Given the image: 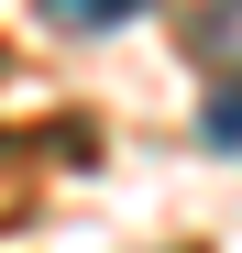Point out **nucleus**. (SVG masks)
Returning a JSON list of instances; mask_svg holds the SVG:
<instances>
[{
    "mask_svg": "<svg viewBox=\"0 0 242 253\" xmlns=\"http://www.w3.org/2000/svg\"><path fill=\"white\" fill-rule=\"evenodd\" d=\"M209 143H220V154H242V77L209 99Z\"/></svg>",
    "mask_w": 242,
    "mask_h": 253,
    "instance_id": "7ed1b4c3",
    "label": "nucleus"
},
{
    "mask_svg": "<svg viewBox=\"0 0 242 253\" xmlns=\"http://www.w3.org/2000/svg\"><path fill=\"white\" fill-rule=\"evenodd\" d=\"M187 55H198V77H242V0H209V11H198Z\"/></svg>",
    "mask_w": 242,
    "mask_h": 253,
    "instance_id": "f257e3e1",
    "label": "nucleus"
},
{
    "mask_svg": "<svg viewBox=\"0 0 242 253\" xmlns=\"http://www.w3.org/2000/svg\"><path fill=\"white\" fill-rule=\"evenodd\" d=\"M143 0H44V22L55 33H110V22H132Z\"/></svg>",
    "mask_w": 242,
    "mask_h": 253,
    "instance_id": "f03ea898",
    "label": "nucleus"
}]
</instances>
